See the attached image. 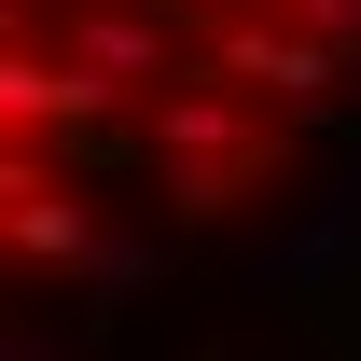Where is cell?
<instances>
[{
    "instance_id": "cell-2",
    "label": "cell",
    "mask_w": 361,
    "mask_h": 361,
    "mask_svg": "<svg viewBox=\"0 0 361 361\" xmlns=\"http://www.w3.org/2000/svg\"><path fill=\"white\" fill-rule=\"evenodd\" d=\"M14 28L56 42L97 97H139V111L180 84V14H167V0H56V14H42V0H14Z\"/></svg>"
},
{
    "instance_id": "cell-3",
    "label": "cell",
    "mask_w": 361,
    "mask_h": 361,
    "mask_svg": "<svg viewBox=\"0 0 361 361\" xmlns=\"http://www.w3.org/2000/svg\"><path fill=\"white\" fill-rule=\"evenodd\" d=\"M195 70H223L236 97H264V111H319L334 97V42H306L292 14H223V28H195Z\"/></svg>"
},
{
    "instance_id": "cell-1",
    "label": "cell",
    "mask_w": 361,
    "mask_h": 361,
    "mask_svg": "<svg viewBox=\"0 0 361 361\" xmlns=\"http://www.w3.org/2000/svg\"><path fill=\"white\" fill-rule=\"evenodd\" d=\"M278 126H292V111L236 97L223 70H180V84L139 111V139H153V180H167L180 209H236V195L278 167Z\"/></svg>"
},
{
    "instance_id": "cell-6",
    "label": "cell",
    "mask_w": 361,
    "mask_h": 361,
    "mask_svg": "<svg viewBox=\"0 0 361 361\" xmlns=\"http://www.w3.org/2000/svg\"><path fill=\"white\" fill-rule=\"evenodd\" d=\"M278 14H292V28H306V42H334V56L361 42V0H278Z\"/></svg>"
},
{
    "instance_id": "cell-5",
    "label": "cell",
    "mask_w": 361,
    "mask_h": 361,
    "mask_svg": "<svg viewBox=\"0 0 361 361\" xmlns=\"http://www.w3.org/2000/svg\"><path fill=\"white\" fill-rule=\"evenodd\" d=\"M84 111H97V84H84L56 42H28V28L0 42V139H14V153H42V139L84 126Z\"/></svg>"
},
{
    "instance_id": "cell-4",
    "label": "cell",
    "mask_w": 361,
    "mask_h": 361,
    "mask_svg": "<svg viewBox=\"0 0 361 361\" xmlns=\"http://www.w3.org/2000/svg\"><path fill=\"white\" fill-rule=\"evenodd\" d=\"M0 236H14L28 264H84V250H97V209L70 195V167L14 153V167H0Z\"/></svg>"
}]
</instances>
